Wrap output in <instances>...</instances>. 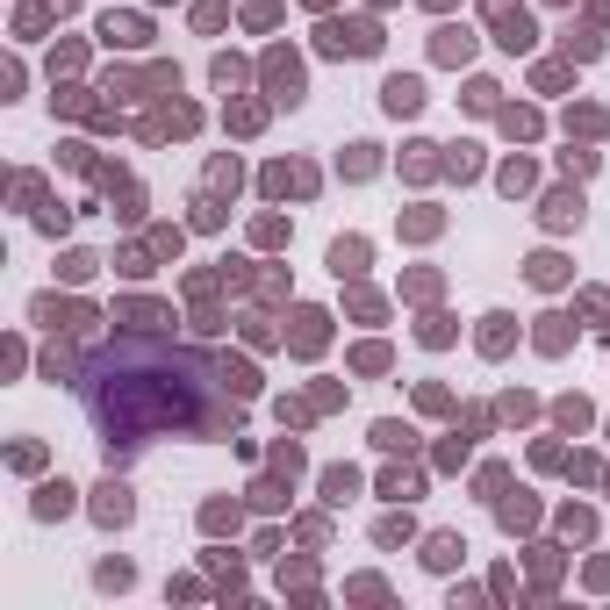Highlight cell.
Masks as SVG:
<instances>
[{
  "mask_svg": "<svg viewBox=\"0 0 610 610\" xmlns=\"http://www.w3.org/2000/svg\"><path fill=\"white\" fill-rule=\"evenodd\" d=\"M374 166H381V158H374V144H352V151H345V173H352V180H367Z\"/></svg>",
  "mask_w": 610,
  "mask_h": 610,
  "instance_id": "28",
  "label": "cell"
},
{
  "mask_svg": "<svg viewBox=\"0 0 610 610\" xmlns=\"http://www.w3.org/2000/svg\"><path fill=\"white\" fill-rule=\"evenodd\" d=\"M101 36H108V43H122V51H137V43L151 36V29H144L137 14H108V22H101Z\"/></svg>",
  "mask_w": 610,
  "mask_h": 610,
  "instance_id": "14",
  "label": "cell"
},
{
  "mask_svg": "<svg viewBox=\"0 0 610 610\" xmlns=\"http://www.w3.org/2000/svg\"><path fill=\"white\" fill-rule=\"evenodd\" d=\"M496 22H503V29H496V43H503V51H531V36H539V29H531V14H524V7H510V14H496Z\"/></svg>",
  "mask_w": 610,
  "mask_h": 610,
  "instance_id": "12",
  "label": "cell"
},
{
  "mask_svg": "<svg viewBox=\"0 0 610 610\" xmlns=\"http://www.w3.org/2000/svg\"><path fill=\"white\" fill-rule=\"evenodd\" d=\"M36 223H43V230H51V237H58V230H65V223H72V208H58V202H51V208H36Z\"/></svg>",
  "mask_w": 610,
  "mask_h": 610,
  "instance_id": "42",
  "label": "cell"
},
{
  "mask_svg": "<svg viewBox=\"0 0 610 610\" xmlns=\"http://www.w3.org/2000/svg\"><path fill=\"white\" fill-rule=\"evenodd\" d=\"M374 445H381V453H409V445H416V431L388 416V424H374Z\"/></svg>",
  "mask_w": 610,
  "mask_h": 610,
  "instance_id": "17",
  "label": "cell"
},
{
  "mask_svg": "<svg viewBox=\"0 0 610 610\" xmlns=\"http://www.w3.org/2000/svg\"><path fill=\"white\" fill-rule=\"evenodd\" d=\"M567 345V316H539V352H560Z\"/></svg>",
  "mask_w": 610,
  "mask_h": 610,
  "instance_id": "24",
  "label": "cell"
},
{
  "mask_svg": "<svg viewBox=\"0 0 610 610\" xmlns=\"http://www.w3.org/2000/svg\"><path fill=\"white\" fill-rule=\"evenodd\" d=\"M309 7H330V0H309Z\"/></svg>",
  "mask_w": 610,
  "mask_h": 610,
  "instance_id": "43",
  "label": "cell"
},
{
  "mask_svg": "<svg viewBox=\"0 0 610 610\" xmlns=\"http://www.w3.org/2000/svg\"><path fill=\"white\" fill-rule=\"evenodd\" d=\"M122 323H137V330H158V323H166V309H158V302H122Z\"/></svg>",
  "mask_w": 610,
  "mask_h": 610,
  "instance_id": "21",
  "label": "cell"
},
{
  "mask_svg": "<svg viewBox=\"0 0 610 610\" xmlns=\"http://www.w3.org/2000/svg\"><path fill=\"white\" fill-rule=\"evenodd\" d=\"M445 166H453V173H460V180H474V173H481V158H474V144H460V151H453V158H445Z\"/></svg>",
  "mask_w": 610,
  "mask_h": 610,
  "instance_id": "34",
  "label": "cell"
},
{
  "mask_svg": "<svg viewBox=\"0 0 610 610\" xmlns=\"http://www.w3.org/2000/svg\"><path fill=\"white\" fill-rule=\"evenodd\" d=\"M524 273H531V288H560V281H567V259H560V252H539Z\"/></svg>",
  "mask_w": 610,
  "mask_h": 610,
  "instance_id": "15",
  "label": "cell"
},
{
  "mask_svg": "<svg viewBox=\"0 0 610 610\" xmlns=\"http://www.w3.org/2000/svg\"><path fill=\"white\" fill-rule=\"evenodd\" d=\"M596 51H604L596 29H567V58H596Z\"/></svg>",
  "mask_w": 610,
  "mask_h": 610,
  "instance_id": "27",
  "label": "cell"
},
{
  "mask_svg": "<svg viewBox=\"0 0 610 610\" xmlns=\"http://www.w3.org/2000/svg\"><path fill=\"white\" fill-rule=\"evenodd\" d=\"M252 237H259V244H281V237H288V223H281V215H259V230H252Z\"/></svg>",
  "mask_w": 610,
  "mask_h": 610,
  "instance_id": "39",
  "label": "cell"
},
{
  "mask_svg": "<svg viewBox=\"0 0 610 610\" xmlns=\"http://www.w3.org/2000/svg\"><path fill=\"white\" fill-rule=\"evenodd\" d=\"M316 173L309 166H266V195H309Z\"/></svg>",
  "mask_w": 610,
  "mask_h": 610,
  "instance_id": "11",
  "label": "cell"
},
{
  "mask_svg": "<svg viewBox=\"0 0 610 610\" xmlns=\"http://www.w3.org/2000/svg\"><path fill=\"white\" fill-rule=\"evenodd\" d=\"M460 553H467V539H460V531H438V539L424 546V560H431V567H460Z\"/></svg>",
  "mask_w": 610,
  "mask_h": 610,
  "instance_id": "16",
  "label": "cell"
},
{
  "mask_svg": "<svg viewBox=\"0 0 610 610\" xmlns=\"http://www.w3.org/2000/svg\"><path fill=\"white\" fill-rule=\"evenodd\" d=\"M560 531H567V539H589L596 524H589V510H567V517H560Z\"/></svg>",
  "mask_w": 610,
  "mask_h": 610,
  "instance_id": "41",
  "label": "cell"
},
{
  "mask_svg": "<svg viewBox=\"0 0 610 610\" xmlns=\"http://www.w3.org/2000/svg\"><path fill=\"white\" fill-rule=\"evenodd\" d=\"M481 323H489V330H481V352H489V359L510 352V316H481Z\"/></svg>",
  "mask_w": 610,
  "mask_h": 610,
  "instance_id": "22",
  "label": "cell"
},
{
  "mask_svg": "<svg viewBox=\"0 0 610 610\" xmlns=\"http://www.w3.org/2000/svg\"><path fill=\"white\" fill-rule=\"evenodd\" d=\"M43 22H51V7H22V14H14V29H22V36H36Z\"/></svg>",
  "mask_w": 610,
  "mask_h": 610,
  "instance_id": "37",
  "label": "cell"
},
{
  "mask_svg": "<svg viewBox=\"0 0 610 610\" xmlns=\"http://www.w3.org/2000/svg\"><path fill=\"white\" fill-rule=\"evenodd\" d=\"M330 273H338V281H359V273H367V244H359V237H338V244H330Z\"/></svg>",
  "mask_w": 610,
  "mask_h": 610,
  "instance_id": "8",
  "label": "cell"
},
{
  "mask_svg": "<svg viewBox=\"0 0 610 610\" xmlns=\"http://www.w3.org/2000/svg\"><path fill=\"white\" fill-rule=\"evenodd\" d=\"M208 388V359L202 352H166L151 338H122L108 345L101 359L87 367V409H94V431H101L108 460L144 445L151 431H223L237 416H215L202 409Z\"/></svg>",
  "mask_w": 610,
  "mask_h": 610,
  "instance_id": "1",
  "label": "cell"
},
{
  "mask_svg": "<svg viewBox=\"0 0 610 610\" xmlns=\"http://www.w3.org/2000/svg\"><path fill=\"white\" fill-rule=\"evenodd\" d=\"M352 367H359V374H381V367H388V345H359Z\"/></svg>",
  "mask_w": 610,
  "mask_h": 610,
  "instance_id": "31",
  "label": "cell"
},
{
  "mask_svg": "<svg viewBox=\"0 0 610 610\" xmlns=\"http://www.w3.org/2000/svg\"><path fill=\"white\" fill-rule=\"evenodd\" d=\"M316 51L323 58H374L381 51V22H323L316 29Z\"/></svg>",
  "mask_w": 610,
  "mask_h": 610,
  "instance_id": "2",
  "label": "cell"
},
{
  "mask_svg": "<svg viewBox=\"0 0 610 610\" xmlns=\"http://www.w3.org/2000/svg\"><path fill=\"white\" fill-rule=\"evenodd\" d=\"M323 323H330L323 309H295V338H288V345H295L302 359H316V352H323Z\"/></svg>",
  "mask_w": 610,
  "mask_h": 610,
  "instance_id": "6",
  "label": "cell"
},
{
  "mask_svg": "<svg viewBox=\"0 0 610 610\" xmlns=\"http://www.w3.org/2000/svg\"><path fill=\"white\" fill-rule=\"evenodd\" d=\"M215 374H223V388H230V396H252V388H259V374H252L244 359H223Z\"/></svg>",
  "mask_w": 610,
  "mask_h": 610,
  "instance_id": "19",
  "label": "cell"
},
{
  "mask_svg": "<svg viewBox=\"0 0 610 610\" xmlns=\"http://www.w3.org/2000/svg\"><path fill=\"white\" fill-rule=\"evenodd\" d=\"M215 87H244V65L237 58H215Z\"/></svg>",
  "mask_w": 610,
  "mask_h": 610,
  "instance_id": "38",
  "label": "cell"
},
{
  "mask_svg": "<svg viewBox=\"0 0 610 610\" xmlns=\"http://www.w3.org/2000/svg\"><path fill=\"white\" fill-rule=\"evenodd\" d=\"M567 137H604V108H575L567 115Z\"/></svg>",
  "mask_w": 610,
  "mask_h": 610,
  "instance_id": "23",
  "label": "cell"
},
{
  "mask_svg": "<svg viewBox=\"0 0 610 610\" xmlns=\"http://www.w3.org/2000/svg\"><path fill=\"white\" fill-rule=\"evenodd\" d=\"M503 129L510 137H539V115L531 108H503Z\"/></svg>",
  "mask_w": 610,
  "mask_h": 610,
  "instance_id": "29",
  "label": "cell"
},
{
  "mask_svg": "<svg viewBox=\"0 0 610 610\" xmlns=\"http://www.w3.org/2000/svg\"><path fill=\"white\" fill-rule=\"evenodd\" d=\"M431 151H438V144H409V180H431V173H438V158H431Z\"/></svg>",
  "mask_w": 610,
  "mask_h": 610,
  "instance_id": "26",
  "label": "cell"
},
{
  "mask_svg": "<svg viewBox=\"0 0 610 610\" xmlns=\"http://www.w3.org/2000/svg\"><path fill=\"white\" fill-rule=\"evenodd\" d=\"M129 489H122V481H101V496H94V517H101V524H129Z\"/></svg>",
  "mask_w": 610,
  "mask_h": 610,
  "instance_id": "10",
  "label": "cell"
},
{
  "mask_svg": "<svg viewBox=\"0 0 610 610\" xmlns=\"http://www.w3.org/2000/svg\"><path fill=\"white\" fill-rule=\"evenodd\" d=\"M36 323H51V330H80V323H94V309H87V302H58V295H36Z\"/></svg>",
  "mask_w": 610,
  "mask_h": 610,
  "instance_id": "4",
  "label": "cell"
},
{
  "mask_svg": "<svg viewBox=\"0 0 610 610\" xmlns=\"http://www.w3.org/2000/svg\"><path fill=\"white\" fill-rule=\"evenodd\" d=\"M195 122H202V115H195V108H158V115H151V122H144V137H187V129H195Z\"/></svg>",
  "mask_w": 610,
  "mask_h": 610,
  "instance_id": "9",
  "label": "cell"
},
{
  "mask_svg": "<svg viewBox=\"0 0 610 610\" xmlns=\"http://www.w3.org/2000/svg\"><path fill=\"white\" fill-rule=\"evenodd\" d=\"M202 524H208V531H237V510H230V503H208Z\"/></svg>",
  "mask_w": 610,
  "mask_h": 610,
  "instance_id": "33",
  "label": "cell"
},
{
  "mask_svg": "<svg viewBox=\"0 0 610 610\" xmlns=\"http://www.w3.org/2000/svg\"><path fill=\"white\" fill-rule=\"evenodd\" d=\"M266 94H273V101H302V58H295V51H266Z\"/></svg>",
  "mask_w": 610,
  "mask_h": 610,
  "instance_id": "3",
  "label": "cell"
},
{
  "mask_svg": "<svg viewBox=\"0 0 610 610\" xmlns=\"http://www.w3.org/2000/svg\"><path fill=\"white\" fill-rule=\"evenodd\" d=\"M496 180H503V195H531V180H539V173H531L524 158H510V166L496 173Z\"/></svg>",
  "mask_w": 610,
  "mask_h": 610,
  "instance_id": "20",
  "label": "cell"
},
{
  "mask_svg": "<svg viewBox=\"0 0 610 610\" xmlns=\"http://www.w3.org/2000/svg\"><path fill=\"white\" fill-rule=\"evenodd\" d=\"M431 58H438V65H467V58H474V36H467V29H438V36H431Z\"/></svg>",
  "mask_w": 610,
  "mask_h": 610,
  "instance_id": "7",
  "label": "cell"
},
{
  "mask_svg": "<svg viewBox=\"0 0 610 610\" xmlns=\"http://www.w3.org/2000/svg\"><path fill=\"white\" fill-rule=\"evenodd\" d=\"M94 266H101V259H94V252H65V266H58V273H65V281H87V273H94Z\"/></svg>",
  "mask_w": 610,
  "mask_h": 610,
  "instance_id": "30",
  "label": "cell"
},
{
  "mask_svg": "<svg viewBox=\"0 0 610 610\" xmlns=\"http://www.w3.org/2000/svg\"><path fill=\"white\" fill-rule=\"evenodd\" d=\"M424 345H453V323L445 316H424Z\"/></svg>",
  "mask_w": 610,
  "mask_h": 610,
  "instance_id": "40",
  "label": "cell"
},
{
  "mask_svg": "<svg viewBox=\"0 0 610 610\" xmlns=\"http://www.w3.org/2000/svg\"><path fill=\"white\" fill-rule=\"evenodd\" d=\"M539 215H546V230H575V223H582V195H567V187H560V195H546Z\"/></svg>",
  "mask_w": 610,
  "mask_h": 610,
  "instance_id": "13",
  "label": "cell"
},
{
  "mask_svg": "<svg viewBox=\"0 0 610 610\" xmlns=\"http://www.w3.org/2000/svg\"><path fill=\"white\" fill-rule=\"evenodd\" d=\"M259 122H266V108H259V101H244V108H237V115H230V129H244V137H252Z\"/></svg>",
  "mask_w": 610,
  "mask_h": 610,
  "instance_id": "36",
  "label": "cell"
},
{
  "mask_svg": "<svg viewBox=\"0 0 610 610\" xmlns=\"http://www.w3.org/2000/svg\"><path fill=\"white\" fill-rule=\"evenodd\" d=\"M496 94H503L496 80H474V87H467V108H481V115H489V108H496Z\"/></svg>",
  "mask_w": 610,
  "mask_h": 610,
  "instance_id": "32",
  "label": "cell"
},
{
  "mask_svg": "<svg viewBox=\"0 0 610 610\" xmlns=\"http://www.w3.org/2000/svg\"><path fill=\"white\" fill-rule=\"evenodd\" d=\"M208 187H230V195H237V158H215V166H208Z\"/></svg>",
  "mask_w": 610,
  "mask_h": 610,
  "instance_id": "35",
  "label": "cell"
},
{
  "mask_svg": "<svg viewBox=\"0 0 610 610\" xmlns=\"http://www.w3.org/2000/svg\"><path fill=\"white\" fill-rule=\"evenodd\" d=\"M65 510H72V489H65V481H43V489H36V517H65Z\"/></svg>",
  "mask_w": 610,
  "mask_h": 610,
  "instance_id": "18",
  "label": "cell"
},
{
  "mask_svg": "<svg viewBox=\"0 0 610 610\" xmlns=\"http://www.w3.org/2000/svg\"><path fill=\"white\" fill-rule=\"evenodd\" d=\"M381 108H388V115H416V108H424V80H409V72H396V80L381 87Z\"/></svg>",
  "mask_w": 610,
  "mask_h": 610,
  "instance_id": "5",
  "label": "cell"
},
{
  "mask_svg": "<svg viewBox=\"0 0 610 610\" xmlns=\"http://www.w3.org/2000/svg\"><path fill=\"white\" fill-rule=\"evenodd\" d=\"M352 489H359V474H352V467H330V474H323V496H330V503H345Z\"/></svg>",
  "mask_w": 610,
  "mask_h": 610,
  "instance_id": "25",
  "label": "cell"
}]
</instances>
